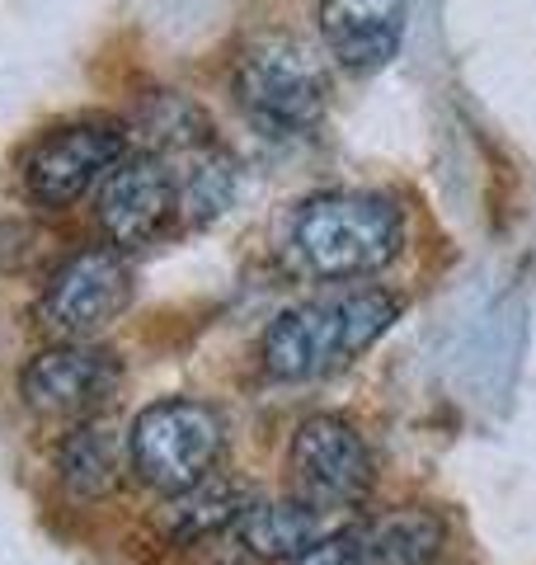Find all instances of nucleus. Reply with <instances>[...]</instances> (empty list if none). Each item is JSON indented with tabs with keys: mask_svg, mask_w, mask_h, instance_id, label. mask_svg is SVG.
Returning a JSON list of instances; mask_svg holds the SVG:
<instances>
[{
	"mask_svg": "<svg viewBox=\"0 0 536 565\" xmlns=\"http://www.w3.org/2000/svg\"><path fill=\"white\" fill-rule=\"evenodd\" d=\"M400 302L386 288H334L288 307L264 330V367L282 382H311L353 363L396 326Z\"/></svg>",
	"mask_w": 536,
	"mask_h": 565,
	"instance_id": "nucleus-1",
	"label": "nucleus"
},
{
	"mask_svg": "<svg viewBox=\"0 0 536 565\" xmlns=\"http://www.w3.org/2000/svg\"><path fill=\"white\" fill-rule=\"evenodd\" d=\"M405 250V212L386 193L334 189L315 193L292 217V255L330 282L382 274Z\"/></svg>",
	"mask_w": 536,
	"mask_h": 565,
	"instance_id": "nucleus-2",
	"label": "nucleus"
},
{
	"mask_svg": "<svg viewBox=\"0 0 536 565\" xmlns=\"http://www.w3.org/2000/svg\"><path fill=\"white\" fill-rule=\"evenodd\" d=\"M325 99H330L325 66H320V57L307 43L274 33V39L245 47L236 66V104L268 137L311 132L325 118Z\"/></svg>",
	"mask_w": 536,
	"mask_h": 565,
	"instance_id": "nucleus-3",
	"label": "nucleus"
},
{
	"mask_svg": "<svg viewBox=\"0 0 536 565\" xmlns=\"http://www.w3.org/2000/svg\"><path fill=\"white\" fill-rule=\"evenodd\" d=\"M222 448H226L222 415L203 401H184V396L156 401L128 424L132 476L160 494L199 486L203 476L217 471Z\"/></svg>",
	"mask_w": 536,
	"mask_h": 565,
	"instance_id": "nucleus-4",
	"label": "nucleus"
},
{
	"mask_svg": "<svg viewBox=\"0 0 536 565\" xmlns=\"http://www.w3.org/2000/svg\"><path fill=\"white\" fill-rule=\"evenodd\" d=\"M288 481L292 500L315 509V514H349L372 494L377 462H372L367 438L344 415H311L292 434Z\"/></svg>",
	"mask_w": 536,
	"mask_h": 565,
	"instance_id": "nucleus-5",
	"label": "nucleus"
},
{
	"mask_svg": "<svg viewBox=\"0 0 536 565\" xmlns=\"http://www.w3.org/2000/svg\"><path fill=\"white\" fill-rule=\"evenodd\" d=\"M132 302V274L118 250L66 255L39 292V326L52 340H95Z\"/></svg>",
	"mask_w": 536,
	"mask_h": 565,
	"instance_id": "nucleus-6",
	"label": "nucleus"
},
{
	"mask_svg": "<svg viewBox=\"0 0 536 565\" xmlns=\"http://www.w3.org/2000/svg\"><path fill=\"white\" fill-rule=\"evenodd\" d=\"M122 156H128V128L118 118L66 122L24 156V189L39 207H66L109 180Z\"/></svg>",
	"mask_w": 536,
	"mask_h": 565,
	"instance_id": "nucleus-7",
	"label": "nucleus"
},
{
	"mask_svg": "<svg viewBox=\"0 0 536 565\" xmlns=\"http://www.w3.org/2000/svg\"><path fill=\"white\" fill-rule=\"evenodd\" d=\"M122 382L118 359L95 340H62L43 353H33L24 367L20 392L39 419H95L114 401Z\"/></svg>",
	"mask_w": 536,
	"mask_h": 565,
	"instance_id": "nucleus-8",
	"label": "nucleus"
},
{
	"mask_svg": "<svg viewBox=\"0 0 536 565\" xmlns=\"http://www.w3.org/2000/svg\"><path fill=\"white\" fill-rule=\"evenodd\" d=\"M99 232L114 241V250H141L179 222V189L165 156L128 151L99 184Z\"/></svg>",
	"mask_w": 536,
	"mask_h": 565,
	"instance_id": "nucleus-9",
	"label": "nucleus"
},
{
	"mask_svg": "<svg viewBox=\"0 0 536 565\" xmlns=\"http://www.w3.org/2000/svg\"><path fill=\"white\" fill-rule=\"evenodd\" d=\"M409 0H320V39L344 71H382L405 43Z\"/></svg>",
	"mask_w": 536,
	"mask_h": 565,
	"instance_id": "nucleus-10",
	"label": "nucleus"
},
{
	"mask_svg": "<svg viewBox=\"0 0 536 565\" xmlns=\"http://www.w3.org/2000/svg\"><path fill=\"white\" fill-rule=\"evenodd\" d=\"M349 542L353 565H433L442 556V519L433 509L400 504L382 514H363L339 527Z\"/></svg>",
	"mask_w": 536,
	"mask_h": 565,
	"instance_id": "nucleus-11",
	"label": "nucleus"
},
{
	"mask_svg": "<svg viewBox=\"0 0 536 565\" xmlns=\"http://www.w3.org/2000/svg\"><path fill=\"white\" fill-rule=\"evenodd\" d=\"M132 457H128V429L114 419H81L57 448V481L76 504H95L128 481Z\"/></svg>",
	"mask_w": 536,
	"mask_h": 565,
	"instance_id": "nucleus-12",
	"label": "nucleus"
},
{
	"mask_svg": "<svg viewBox=\"0 0 536 565\" xmlns=\"http://www.w3.org/2000/svg\"><path fill=\"white\" fill-rule=\"evenodd\" d=\"M231 533L259 561H297L311 542L330 533V514H315L301 500H245Z\"/></svg>",
	"mask_w": 536,
	"mask_h": 565,
	"instance_id": "nucleus-13",
	"label": "nucleus"
},
{
	"mask_svg": "<svg viewBox=\"0 0 536 565\" xmlns=\"http://www.w3.org/2000/svg\"><path fill=\"white\" fill-rule=\"evenodd\" d=\"M174 170V189H179V222L203 226L212 217H222L231 193H236V161L217 147V141H199L189 151L165 156Z\"/></svg>",
	"mask_w": 536,
	"mask_h": 565,
	"instance_id": "nucleus-14",
	"label": "nucleus"
},
{
	"mask_svg": "<svg viewBox=\"0 0 536 565\" xmlns=\"http://www.w3.org/2000/svg\"><path fill=\"white\" fill-rule=\"evenodd\" d=\"M240 509H245V494L231 486L226 476L212 471L199 486L165 494V504H160V527H165L174 542H203V537L236 523Z\"/></svg>",
	"mask_w": 536,
	"mask_h": 565,
	"instance_id": "nucleus-15",
	"label": "nucleus"
},
{
	"mask_svg": "<svg viewBox=\"0 0 536 565\" xmlns=\"http://www.w3.org/2000/svg\"><path fill=\"white\" fill-rule=\"evenodd\" d=\"M292 565H353V556H349V542H344V533H325L320 542H311L307 552H301Z\"/></svg>",
	"mask_w": 536,
	"mask_h": 565,
	"instance_id": "nucleus-16",
	"label": "nucleus"
}]
</instances>
